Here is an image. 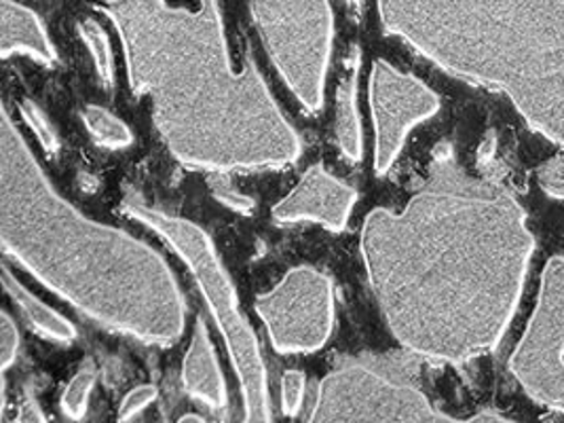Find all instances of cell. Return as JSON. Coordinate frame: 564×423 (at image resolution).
I'll return each mask as SVG.
<instances>
[{
    "mask_svg": "<svg viewBox=\"0 0 564 423\" xmlns=\"http://www.w3.org/2000/svg\"><path fill=\"white\" fill-rule=\"evenodd\" d=\"M182 381L188 394L204 400L209 406L223 409L227 404V388L223 381V370L218 367V360L202 317L195 324L191 347L184 356Z\"/></svg>",
    "mask_w": 564,
    "mask_h": 423,
    "instance_id": "8",
    "label": "cell"
},
{
    "mask_svg": "<svg viewBox=\"0 0 564 423\" xmlns=\"http://www.w3.org/2000/svg\"><path fill=\"white\" fill-rule=\"evenodd\" d=\"M123 212L149 225L163 239L172 243V248L191 267L197 278V284L206 294L207 305L218 319L223 335L231 351L232 365L241 379L243 400H246V420L248 422H271V409L267 397V372L264 362L258 351L257 337L250 330L248 322L237 310V296L232 291L231 280L225 273L223 264L216 257V250L197 225L167 216L163 212L147 208L140 202L126 199Z\"/></svg>",
    "mask_w": 564,
    "mask_h": 423,
    "instance_id": "2",
    "label": "cell"
},
{
    "mask_svg": "<svg viewBox=\"0 0 564 423\" xmlns=\"http://www.w3.org/2000/svg\"><path fill=\"white\" fill-rule=\"evenodd\" d=\"M78 30H80L87 47L94 53L96 68H98L104 87L110 89L112 87V53H110V45H108V39L104 34L102 28L98 26L96 22H83Z\"/></svg>",
    "mask_w": 564,
    "mask_h": 423,
    "instance_id": "14",
    "label": "cell"
},
{
    "mask_svg": "<svg viewBox=\"0 0 564 423\" xmlns=\"http://www.w3.org/2000/svg\"><path fill=\"white\" fill-rule=\"evenodd\" d=\"M2 165L26 186L62 231H50L55 246L2 239L4 252L52 291L96 317L144 341L172 344L184 326V301L172 271L144 243L110 227L85 220L55 197L34 163L24 138L2 112Z\"/></svg>",
    "mask_w": 564,
    "mask_h": 423,
    "instance_id": "1",
    "label": "cell"
},
{
    "mask_svg": "<svg viewBox=\"0 0 564 423\" xmlns=\"http://www.w3.org/2000/svg\"><path fill=\"white\" fill-rule=\"evenodd\" d=\"M2 286L4 291L13 296V301L24 310L28 319L47 337L57 339V341H73L75 339V326L57 316L52 307H47L45 303H41L32 292H28L13 275L7 267H2Z\"/></svg>",
    "mask_w": 564,
    "mask_h": 423,
    "instance_id": "11",
    "label": "cell"
},
{
    "mask_svg": "<svg viewBox=\"0 0 564 423\" xmlns=\"http://www.w3.org/2000/svg\"><path fill=\"white\" fill-rule=\"evenodd\" d=\"M22 115H24V119L30 123V128L39 135L41 144H43L47 151H55V144H57V142H55L52 128H50L47 119L41 115V110L34 106V102L24 100V102H22Z\"/></svg>",
    "mask_w": 564,
    "mask_h": 423,
    "instance_id": "18",
    "label": "cell"
},
{
    "mask_svg": "<svg viewBox=\"0 0 564 423\" xmlns=\"http://www.w3.org/2000/svg\"><path fill=\"white\" fill-rule=\"evenodd\" d=\"M305 397V375L301 370H288L283 375L282 402L285 415H296Z\"/></svg>",
    "mask_w": 564,
    "mask_h": 423,
    "instance_id": "15",
    "label": "cell"
},
{
    "mask_svg": "<svg viewBox=\"0 0 564 423\" xmlns=\"http://www.w3.org/2000/svg\"><path fill=\"white\" fill-rule=\"evenodd\" d=\"M359 47L351 50L347 79L338 85L336 94V135L343 155L349 161L361 159V123L358 112Z\"/></svg>",
    "mask_w": 564,
    "mask_h": 423,
    "instance_id": "10",
    "label": "cell"
},
{
    "mask_svg": "<svg viewBox=\"0 0 564 423\" xmlns=\"http://www.w3.org/2000/svg\"><path fill=\"white\" fill-rule=\"evenodd\" d=\"M218 197L227 204V206H231L237 212H248L254 208V202L252 199H248V197H243V195H239V193H235V191H218Z\"/></svg>",
    "mask_w": 564,
    "mask_h": 423,
    "instance_id": "19",
    "label": "cell"
},
{
    "mask_svg": "<svg viewBox=\"0 0 564 423\" xmlns=\"http://www.w3.org/2000/svg\"><path fill=\"white\" fill-rule=\"evenodd\" d=\"M267 52L296 98L315 112L324 105V79L333 41L328 0H252Z\"/></svg>",
    "mask_w": 564,
    "mask_h": 423,
    "instance_id": "3",
    "label": "cell"
},
{
    "mask_svg": "<svg viewBox=\"0 0 564 423\" xmlns=\"http://www.w3.org/2000/svg\"><path fill=\"white\" fill-rule=\"evenodd\" d=\"M358 199L351 186L338 183L319 163L308 167L296 188L273 208V218L280 223L317 220L330 231H340L349 212Z\"/></svg>",
    "mask_w": 564,
    "mask_h": 423,
    "instance_id": "7",
    "label": "cell"
},
{
    "mask_svg": "<svg viewBox=\"0 0 564 423\" xmlns=\"http://www.w3.org/2000/svg\"><path fill=\"white\" fill-rule=\"evenodd\" d=\"M383 358L354 360L334 370L319 388L311 422H437L446 420L425 397L402 383L398 370L387 379Z\"/></svg>",
    "mask_w": 564,
    "mask_h": 423,
    "instance_id": "4",
    "label": "cell"
},
{
    "mask_svg": "<svg viewBox=\"0 0 564 423\" xmlns=\"http://www.w3.org/2000/svg\"><path fill=\"white\" fill-rule=\"evenodd\" d=\"M154 398H156L154 386H140V388L131 390L119 406V422H129L135 413H140L147 404H151Z\"/></svg>",
    "mask_w": 564,
    "mask_h": 423,
    "instance_id": "17",
    "label": "cell"
},
{
    "mask_svg": "<svg viewBox=\"0 0 564 423\" xmlns=\"http://www.w3.org/2000/svg\"><path fill=\"white\" fill-rule=\"evenodd\" d=\"M370 106L377 130L375 170L386 174L400 155L412 126L436 115L440 100L423 83L377 59L370 75Z\"/></svg>",
    "mask_w": 564,
    "mask_h": 423,
    "instance_id": "6",
    "label": "cell"
},
{
    "mask_svg": "<svg viewBox=\"0 0 564 423\" xmlns=\"http://www.w3.org/2000/svg\"><path fill=\"white\" fill-rule=\"evenodd\" d=\"M13 52L32 53L36 59L53 64L55 52L39 24L36 15L30 13L26 7H20L11 0H2V41H0V55L9 57Z\"/></svg>",
    "mask_w": 564,
    "mask_h": 423,
    "instance_id": "9",
    "label": "cell"
},
{
    "mask_svg": "<svg viewBox=\"0 0 564 423\" xmlns=\"http://www.w3.org/2000/svg\"><path fill=\"white\" fill-rule=\"evenodd\" d=\"M83 119H85L89 132L94 133L96 140L106 147L119 149V147H128L131 142V132H129L128 126L100 106H87L83 112Z\"/></svg>",
    "mask_w": 564,
    "mask_h": 423,
    "instance_id": "12",
    "label": "cell"
},
{
    "mask_svg": "<svg viewBox=\"0 0 564 423\" xmlns=\"http://www.w3.org/2000/svg\"><path fill=\"white\" fill-rule=\"evenodd\" d=\"M96 367L91 362H87V367L78 370L73 377V381L68 383L64 397H62V411L66 413V417L70 420H80L87 411V400L91 394V388L96 383Z\"/></svg>",
    "mask_w": 564,
    "mask_h": 423,
    "instance_id": "13",
    "label": "cell"
},
{
    "mask_svg": "<svg viewBox=\"0 0 564 423\" xmlns=\"http://www.w3.org/2000/svg\"><path fill=\"white\" fill-rule=\"evenodd\" d=\"M180 422H182V423H186V422L204 423V417H197V415H186V417H182V420H180Z\"/></svg>",
    "mask_w": 564,
    "mask_h": 423,
    "instance_id": "20",
    "label": "cell"
},
{
    "mask_svg": "<svg viewBox=\"0 0 564 423\" xmlns=\"http://www.w3.org/2000/svg\"><path fill=\"white\" fill-rule=\"evenodd\" d=\"M18 344H20V337H18V328H15L13 319L9 317V314H2L0 316V365H2V370L9 369L11 362L15 360Z\"/></svg>",
    "mask_w": 564,
    "mask_h": 423,
    "instance_id": "16",
    "label": "cell"
},
{
    "mask_svg": "<svg viewBox=\"0 0 564 423\" xmlns=\"http://www.w3.org/2000/svg\"><path fill=\"white\" fill-rule=\"evenodd\" d=\"M257 312L278 351H315L333 333V282L311 267H296L278 289L258 296Z\"/></svg>",
    "mask_w": 564,
    "mask_h": 423,
    "instance_id": "5",
    "label": "cell"
}]
</instances>
